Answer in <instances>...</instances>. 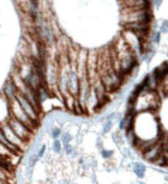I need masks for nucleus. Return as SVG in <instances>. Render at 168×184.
Here are the masks:
<instances>
[{"label":"nucleus","instance_id":"obj_10","mask_svg":"<svg viewBox=\"0 0 168 184\" xmlns=\"http://www.w3.org/2000/svg\"><path fill=\"white\" fill-rule=\"evenodd\" d=\"M0 143L2 145H3L4 146H6L7 149H9L13 153H20V151H22L7 140V138L6 137V136L4 135V133H3V130L1 129V128H0Z\"/></svg>","mask_w":168,"mask_h":184},{"label":"nucleus","instance_id":"obj_22","mask_svg":"<svg viewBox=\"0 0 168 184\" xmlns=\"http://www.w3.org/2000/svg\"><path fill=\"white\" fill-rule=\"evenodd\" d=\"M45 150H46V146H45V145H42V146L40 147V149L38 150L37 151V154L38 156H39V158H41V157L43 156L45 152Z\"/></svg>","mask_w":168,"mask_h":184},{"label":"nucleus","instance_id":"obj_4","mask_svg":"<svg viewBox=\"0 0 168 184\" xmlns=\"http://www.w3.org/2000/svg\"><path fill=\"white\" fill-rule=\"evenodd\" d=\"M9 110H10V115H12L15 118L18 119L19 121L26 124L33 131L36 128L37 123L33 121L31 118L26 113V112L22 109L17 99H14L9 102Z\"/></svg>","mask_w":168,"mask_h":184},{"label":"nucleus","instance_id":"obj_15","mask_svg":"<svg viewBox=\"0 0 168 184\" xmlns=\"http://www.w3.org/2000/svg\"><path fill=\"white\" fill-rule=\"evenodd\" d=\"M71 135L69 134V132H64L61 134V141H62L63 145H66V144H69L70 141H71Z\"/></svg>","mask_w":168,"mask_h":184},{"label":"nucleus","instance_id":"obj_12","mask_svg":"<svg viewBox=\"0 0 168 184\" xmlns=\"http://www.w3.org/2000/svg\"><path fill=\"white\" fill-rule=\"evenodd\" d=\"M39 156L36 152H34V153H30L29 156H28V159H27V166L29 167H32L34 168L36 164L37 163V161L39 160Z\"/></svg>","mask_w":168,"mask_h":184},{"label":"nucleus","instance_id":"obj_17","mask_svg":"<svg viewBox=\"0 0 168 184\" xmlns=\"http://www.w3.org/2000/svg\"><path fill=\"white\" fill-rule=\"evenodd\" d=\"M51 136L54 138V139H57L59 136H61V129L59 128H53L51 129Z\"/></svg>","mask_w":168,"mask_h":184},{"label":"nucleus","instance_id":"obj_14","mask_svg":"<svg viewBox=\"0 0 168 184\" xmlns=\"http://www.w3.org/2000/svg\"><path fill=\"white\" fill-rule=\"evenodd\" d=\"M112 127H113V122H112V120H107L106 123L103 126V129H102L103 133L106 134V133L110 132L111 130L112 129Z\"/></svg>","mask_w":168,"mask_h":184},{"label":"nucleus","instance_id":"obj_6","mask_svg":"<svg viewBox=\"0 0 168 184\" xmlns=\"http://www.w3.org/2000/svg\"><path fill=\"white\" fill-rule=\"evenodd\" d=\"M0 128L3 130L4 135L6 136V137L7 138L8 141H10L12 144H13L15 146L18 148L20 150L22 151L24 150L26 142H25L23 140H22L18 136L13 132L7 122L0 123Z\"/></svg>","mask_w":168,"mask_h":184},{"label":"nucleus","instance_id":"obj_21","mask_svg":"<svg viewBox=\"0 0 168 184\" xmlns=\"http://www.w3.org/2000/svg\"><path fill=\"white\" fill-rule=\"evenodd\" d=\"M161 40V32H155V34L152 36V41L156 44H158Z\"/></svg>","mask_w":168,"mask_h":184},{"label":"nucleus","instance_id":"obj_20","mask_svg":"<svg viewBox=\"0 0 168 184\" xmlns=\"http://www.w3.org/2000/svg\"><path fill=\"white\" fill-rule=\"evenodd\" d=\"M114 153V151L113 150H102V151H101V155H102V157L103 158H105V159H108V158H110V157H111V155Z\"/></svg>","mask_w":168,"mask_h":184},{"label":"nucleus","instance_id":"obj_7","mask_svg":"<svg viewBox=\"0 0 168 184\" xmlns=\"http://www.w3.org/2000/svg\"><path fill=\"white\" fill-rule=\"evenodd\" d=\"M79 87H80V77L78 74L77 69L76 68L73 69L71 67V70L68 76V91L71 95L77 97L79 91Z\"/></svg>","mask_w":168,"mask_h":184},{"label":"nucleus","instance_id":"obj_19","mask_svg":"<svg viewBox=\"0 0 168 184\" xmlns=\"http://www.w3.org/2000/svg\"><path fill=\"white\" fill-rule=\"evenodd\" d=\"M63 149H64V151H65V153L67 154H72L74 153V149L70 145V143L64 145L63 146Z\"/></svg>","mask_w":168,"mask_h":184},{"label":"nucleus","instance_id":"obj_8","mask_svg":"<svg viewBox=\"0 0 168 184\" xmlns=\"http://www.w3.org/2000/svg\"><path fill=\"white\" fill-rule=\"evenodd\" d=\"M162 153V142L157 141L153 146L148 148L143 153V157L144 160L149 162H155Z\"/></svg>","mask_w":168,"mask_h":184},{"label":"nucleus","instance_id":"obj_26","mask_svg":"<svg viewBox=\"0 0 168 184\" xmlns=\"http://www.w3.org/2000/svg\"><path fill=\"white\" fill-rule=\"evenodd\" d=\"M124 154L125 156H130L131 155V152L130 151L129 149H125V151H124Z\"/></svg>","mask_w":168,"mask_h":184},{"label":"nucleus","instance_id":"obj_13","mask_svg":"<svg viewBox=\"0 0 168 184\" xmlns=\"http://www.w3.org/2000/svg\"><path fill=\"white\" fill-rule=\"evenodd\" d=\"M8 169L4 168L3 166L0 165V180L3 181L4 183L7 182V179L8 178Z\"/></svg>","mask_w":168,"mask_h":184},{"label":"nucleus","instance_id":"obj_3","mask_svg":"<svg viewBox=\"0 0 168 184\" xmlns=\"http://www.w3.org/2000/svg\"><path fill=\"white\" fill-rule=\"evenodd\" d=\"M7 123L13 132L25 142H28L33 136V130L31 129L26 124L19 121L18 119L10 115Z\"/></svg>","mask_w":168,"mask_h":184},{"label":"nucleus","instance_id":"obj_9","mask_svg":"<svg viewBox=\"0 0 168 184\" xmlns=\"http://www.w3.org/2000/svg\"><path fill=\"white\" fill-rule=\"evenodd\" d=\"M18 93V90L13 79L8 78L6 81L4 86H3V95L10 102L13 99H16Z\"/></svg>","mask_w":168,"mask_h":184},{"label":"nucleus","instance_id":"obj_11","mask_svg":"<svg viewBox=\"0 0 168 184\" xmlns=\"http://www.w3.org/2000/svg\"><path fill=\"white\" fill-rule=\"evenodd\" d=\"M146 167L141 163H135L134 165V172L137 175L138 178H143L145 175Z\"/></svg>","mask_w":168,"mask_h":184},{"label":"nucleus","instance_id":"obj_23","mask_svg":"<svg viewBox=\"0 0 168 184\" xmlns=\"http://www.w3.org/2000/svg\"><path fill=\"white\" fill-rule=\"evenodd\" d=\"M112 139L116 144H119L121 141V137H120V136L119 135L118 132H115V133L112 134Z\"/></svg>","mask_w":168,"mask_h":184},{"label":"nucleus","instance_id":"obj_2","mask_svg":"<svg viewBox=\"0 0 168 184\" xmlns=\"http://www.w3.org/2000/svg\"><path fill=\"white\" fill-rule=\"evenodd\" d=\"M152 15L149 7H124L121 13V21L127 23H149Z\"/></svg>","mask_w":168,"mask_h":184},{"label":"nucleus","instance_id":"obj_24","mask_svg":"<svg viewBox=\"0 0 168 184\" xmlns=\"http://www.w3.org/2000/svg\"><path fill=\"white\" fill-rule=\"evenodd\" d=\"M119 129L120 130H124L125 128V118H122L121 119H120V121H119Z\"/></svg>","mask_w":168,"mask_h":184},{"label":"nucleus","instance_id":"obj_18","mask_svg":"<svg viewBox=\"0 0 168 184\" xmlns=\"http://www.w3.org/2000/svg\"><path fill=\"white\" fill-rule=\"evenodd\" d=\"M160 31L162 33H168V20H165L162 21L160 26Z\"/></svg>","mask_w":168,"mask_h":184},{"label":"nucleus","instance_id":"obj_27","mask_svg":"<svg viewBox=\"0 0 168 184\" xmlns=\"http://www.w3.org/2000/svg\"><path fill=\"white\" fill-rule=\"evenodd\" d=\"M4 182L3 181H2V180H0V183H3Z\"/></svg>","mask_w":168,"mask_h":184},{"label":"nucleus","instance_id":"obj_16","mask_svg":"<svg viewBox=\"0 0 168 184\" xmlns=\"http://www.w3.org/2000/svg\"><path fill=\"white\" fill-rule=\"evenodd\" d=\"M52 148H53V150H54L55 153H60L61 149H62L60 141H59V140H57V139H55V141H54V143H53V146H52Z\"/></svg>","mask_w":168,"mask_h":184},{"label":"nucleus","instance_id":"obj_5","mask_svg":"<svg viewBox=\"0 0 168 184\" xmlns=\"http://www.w3.org/2000/svg\"><path fill=\"white\" fill-rule=\"evenodd\" d=\"M16 99H18V103L21 105V107L22 108V109L25 111L26 113L30 117L33 121L37 123L38 120H39V117H40V115H39L40 111L38 110L32 104V103L30 102L28 100V99L26 98L25 95H23L22 94L18 92Z\"/></svg>","mask_w":168,"mask_h":184},{"label":"nucleus","instance_id":"obj_1","mask_svg":"<svg viewBox=\"0 0 168 184\" xmlns=\"http://www.w3.org/2000/svg\"><path fill=\"white\" fill-rule=\"evenodd\" d=\"M159 104V97L154 90L145 89L138 95L134 104L133 110L136 113L150 112L156 109Z\"/></svg>","mask_w":168,"mask_h":184},{"label":"nucleus","instance_id":"obj_25","mask_svg":"<svg viewBox=\"0 0 168 184\" xmlns=\"http://www.w3.org/2000/svg\"><path fill=\"white\" fill-rule=\"evenodd\" d=\"M162 0H154V4L157 8H159L160 6L162 5Z\"/></svg>","mask_w":168,"mask_h":184}]
</instances>
